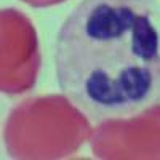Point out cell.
Instances as JSON below:
<instances>
[{"label":"cell","instance_id":"1","mask_svg":"<svg viewBox=\"0 0 160 160\" xmlns=\"http://www.w3.org/2000/svg\"><path fill=\"white\" fill-rule=\"evenodd\" d=\"M56 77L88 118L160 104V11L154 0H82L56 37Z\"/></svg>","mask_w":160,"mask_h":160},{"label":"cell","instance_id":"2","mask_svg":"<svg viewBox=\"0 0 160 160\" xmlns=\"http://www.w3.org/2000/svg\"><path fill=\"white\" fill-rule=\"evenodd\" d=\"M87 115L62 95L35 96L10 112L5 146L13 158H64L91 138Z\"/></svg>","mask_w":160,"mask_h":160},{"label":"cell","instance_id":"3","mask_svg":"<svg viewBox=\"0 0 160 160\" xmlns=\"http://www.w3.org/2000/svg\"><path fill=\"white\" fill-rule=\"evenodd\" d=\"M98 158H160V104L99 123L90 138Z\"/></svg>","mask_w":160,"mask_h":160},{"label":"cell","instance_id":"4","mask_svg":"<svg viewBox=\"0 0 160 160\" xmlns=\"http://www.w3.org/2000/svg\"><path fill=\"white\" fill-rule=\"evenodd\" d=\"M0 88L7 95L31 90L40 71V50L34 24L22 11L2 10Z\"/></svg>","mask_w":160,"mask_h":160},{"label":"cell","instance_id":"5","mask_svg":"<svg viewBox=\"0 0 160 160\" xmlns=\"http://www.w3.org/2000/svg\"><path fill=\"white\" fill-rule=\"evenodd\" d=\"M24 3H28L35 8H45V7H53V5H59L64 3L66 0H22Z\"/></svg>","mask_w":160,"mask_h":160}]
</instances>
